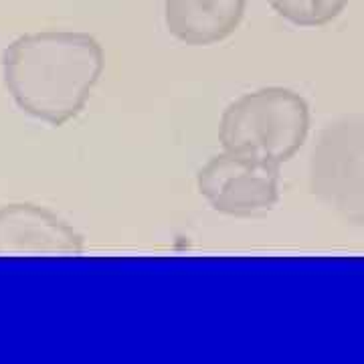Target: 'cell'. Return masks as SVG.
<instances>
[{
	"instance_id": "5b68a950",
	"label": "cell",
	"mask_w": 364,
	"mask_h": 364,
	"mask_svg": "<svg viewBox=\"0 0 364 364\" xmlns=\"http://www.w3.org/2000/svg\"><path fill=\"white\" fill-rule=\"evenodd\" d=\"M81 251L83 237L49 208L33 203L0 207V255Z\"/></svg>"
},
{
	"instance_id": "277c9868",
	"label": "cell",
	"mask_w": 364,
	"mask_h": 364,
	"mask_svg": "<svg viewBox=\"0 0 364 364\" xmlns=\"http://www.w3.org/2000/svg\"><path fill=\"white\" fill-rule=\"evenodd\" d=\"M208 205L231 217H257L279 200V168L233 152L208 160L196 176Z\"/></svg>"
},
{
	"instance_id": "52a82bcc",
	"label": "cell",
	"mask_w": 364,
	"mask_h": 364,
	"mask_svg": "<svg viewBox=\"0 0 364 364\" xmlns=\"http://www.w3.org/2000/svg\"><path fill=\"white\" fill-rule=\"evenodd\" d=\"M275 13L284 16L291 25L324 26L338 18L350 0H267Z\"/></svg>"
},
{
	"instance_id": "8992f818",
	"label": "cell",
	"mask_w": 364,
	"mask_h": 364,
	"mask_svg": "<svg viewBox=\"0 0 364 364\" xmlns=\"http://www.w3.org/2000/svg\"><path fill=\"white\" fill-rule=\"evenodd\" d=\"M247 0H164L168 33L191 47H207L233 35Z\"/></svg>"
},
{
	"instance_id": "7a4b0ae2",
	"label": "cell",
	"mask_w": 364,
	"mask_h": 364,
	"mask_svg": "<svg viewBox=\"0 0 364 364\" xmlns=\"http://www.w3.org/2000/svg\"><path fill=\"white\" fill-rule=\"evenodd\" d=\"M310 132V105L286 87H263L235 100L223 112L219 140L227 152L269 166L296 156Z\"/></svg>"
},
{
	"instance_id": "3957f363",
	"label": "cell",
	"mask_w": 364,
	"mask_h": 364,
	"mask_svg": "<svg viewBox=\"0 0 364 364\" xmlns=\"http://www.w3.org/2000/svg\"><path fill=\"white\" fill-rule=\"evenodd\" d=\"M310 186L342 221L364 227V116L338 119L320 134Z\"/></svg>"
},
{
	"instance_id": "6da1fadb",
	"label": "cell",
	"mask_w": 364,
	"mask_h": 364,
	"mask_svg": "<svg viewBox=\"0 0 364 364\" xmlns=\"http://www.w3.org/2000/svg\"><path fill=\"white\" fill-rule=\"evenodd\" d=\"M104 71V49L90 33L39 31L2 53V81L26 116L59 128L77 117Z\"/></svg>"
}]
</instances>
